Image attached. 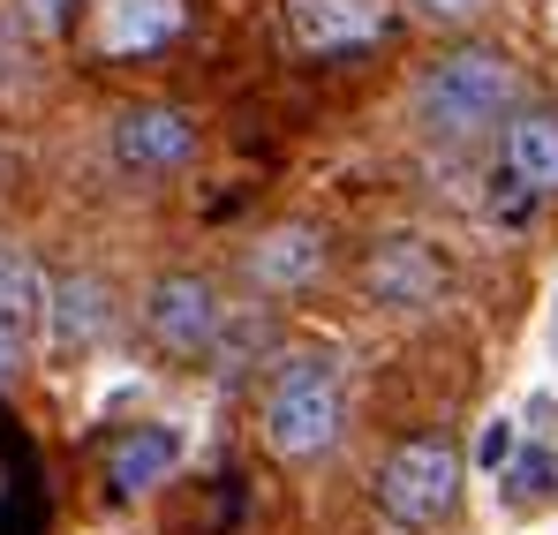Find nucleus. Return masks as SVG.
<instances>
[{
    "label": "nucleus",
    "instance_id": "f257e3e1",
    "mask_svg": "<svg viewBox=\"0 0 558 535\" xmlns=\"http://www.w3.org/2000/svg\"><path fill=\"white\" fill-rule=\"evenodd\" d=\"M513 106H521V69H513L498 46H461V53H446V61L423 76V90H415L423 129L446 136V144H468V136L498 129Z\"/></svg>",
    "mask_w": 558,
    "mask_h": 535
},
{
    "label": "nucleus",
    "instance_id": "f03ea898",
    "mask_svg": "<svg viewBox=\"0 0 558 535\" xmlns=\"http://www.w3.org/2000/svg\"><path fill=\"white\" fill-rule=\"evenodd\" d=\"M340 369L325 355H294L279 362L272 392H265V446L279 460H317V452H332L340 438Z\"/></svg>",
    "mask_w": 558,
    "mask_h": 535
},
{
    "label": "nucleus",
    "instance_id": "7ed1b4c3",
    "mask_svg": "<svg viewBox=\"0 0 558 535\" xmlns=\"http://www.w3.org/2000/svg\"><path fill=\"white\" fill-rule=\"evenodd\" d=\"M461 498V446L453 438H408V446L385 452L377 467V506L400 521V528H438Z\"/></svg>",
    "mask_w": 558,
    "mask_h": 535
},
{
    "label": "nucleus",
    "instance_id": "20e7f679",
    "mask_svg": "<svg viewBox=\"0 0 558 535\" xmlns=\"http://www.w3.org/2000/svg\"><path fill=\"white\" fill-rule=\"evenodd\" d=\"M144 325H151V340L167 355H204L219 340V294H211V279H196V271L159 279L151 302H144Z\"/></svg>",
    "mask_w": 558,
    "mask_h": 535
},
{
    "label": "nucleus",
    "instance_id": "39448f33",
    "mask_svg": "<svg viewBox=\"0 0 558 535\" xmlns=\"http://www.w3.org/2000/svg\"><path fill=\"white\" fill-rule=\"evenodd\" d=\"M189 151H196V121L182 106H129L113 121V159L136 174H174L189 167Z\"/></svg>",
    "mask_w": 558,
    "mask_h": 535
},
{
    "label": "nucleus",
    "instance_id": "423d86ee",
    "mask_svg": "<svg viewBox=\"0 0 558 535\" xmlns=\"http://www.w3.org/2000/svg\"><path fill=\"white\" fill-rule=\"evenodd\" d=\"M287 31L302 53H363L385 38V8L377 0H287Z\"/></svg>",
    "mask_w": 558,
    "mask_h": 535
},
{
    "label": "nucleus",
    "instance_id": "0eeeda50",
    "mask_svg": "<svg viewBox=\"0 0 558 535\" xmlns=\"http://www.w3.org/2000/svg\"><path fill=\"white\" fill-rule=\"evenodd\" d=\"M438 287H446V265L423 242H385L371 257V294L385 309H423V302H438Z\"/></svg>",
    "mask_w": 558,
    "mask_h": 535
},
{
    "label": "nucleus",
    "instance_id": "6e6552de",
    "mask_svg": "<svg viewBox=\"0 0 558 535\" xmlns=\"http://www.w3.org/2000/svg\"><path fill=\"white\" fill-rule=\"evenodd\" d=\"M506 167L536 196L558 189V106H513L506 113Z\"/></svg>",
    "mask_w": 558,
    "mask_h": 535
},
{
    "label": "nucleus",
    "instance_id": "1a4fd4ad",
    "mask_svg": "<svg viewBox=\"0 0 558 535\" xmlns=\"http://www.w3.org/2000/svg\"><path fill=\"white\" fill-rule=\"evenodd\" d=\"M182 31V0H106L98 8V53H151Z\"/></svg>",
    "mask_w": 558,
    "mask_h": 535
},
{
    "label": "nucleus",
    "instance_id": "9d476101",
    "mask_svg": "<svg viewBox=\"0 0 558 535\" xmlns=\"http://www.w3.org/2000/svg\"><path fill=\"white\" fill-rule=\"evenodd\" d=\"M174 460H182V438L151 423V430H129L121 446L106 452V483H113L121 498H144L151 483H167V475H174Z\"/></svg>",
    "mask_w": 558,
    "mask_h": 535
},
{
    "label": "nucleus",
    "instance_id": "9b49d317",
    "mask_svg": "<svg viewBox=\"0 0 558 535\" xmlns=\"http://www.w3.org/2000/svg\"><path fill=\"white\" fill-rule=\"evenodd\" d=\"M250 271H257V287H272V294L310 287V279L325 271V234H317V227H272V234L257 242Z\"/></svg>",
    "mask_w": 558,
    "mask_h": 535
},
{
    "label": "nucleus",
    "instance_id": "f8f14e48",
    "mask_svg": "<svg viewBox=\"0 0 558 535\" xmlns=\"http://www.w3.org/2000/svg\"><path fill=\"white\" fill-rule=\"evenodd\" d=\"M53 332L61 340H98V332H113V302H106V287L98 279H61L53 287Z\"/></svg>",
    "mask_w": 558,
    "mask_h": 535
},
{
    "label": "nucleus",
    "instance_id": "ddd939ff",
    "mask_svg": "<svg viewBox=\"0 0 558 535\" xmlns=\"http://www.w3.org/2000/svg\"><path fill=\"white\" fill-rule=\"evenodd\" d=\"M15 362H23V332H15V317L0 309V385L15 377Z\"/></svg>",
    "mask_w": 558,
    "mask_h": 535
},
{
    "label": "nucleus",
    "instance_id": "4468645a",
    "mask_svg": "<svg viewBox=\"0 0 558 535\" xmlns=\"http://www.w3.org/2000/svg\"><path fill=\"white\" fill-rule=\"evenodd\" d=\"M513 460V423H490L483 430V467H506Z\"/></svg>",
    "mask_w": 558,
    "mask_h": 535
},
{
    "label": "nucleus",
    "instance_id": "2eb2a0df",
    "mask_svg": "<svg viewBox=\"0 0 558 535\" xmlns=\"http://www.w3.org/2000/svg\"><path fill=\"white\" fill-rule=\"evenodd\" d=\"M415 8H423L430 23H468V15H475L483 0H415Z\"/></svg>",
    "mask_w": 558,
    "mask_h": 535
},
{
    "label": "nucleus",
    "instance_id": "dca6fc26",
    "mask_svg": "<svg viewBox=\"0 0 558 535\" xmlns=\"http://www.w3.org/2000/svg\"><path fill=\"white\" fill-rule=\"evenodd\" d=\"M31 15H38V23H53V15H61V0H31Z\"/></svg>",
    "mask_w": 558,
    "mask_h": 535
}]
</instances>
